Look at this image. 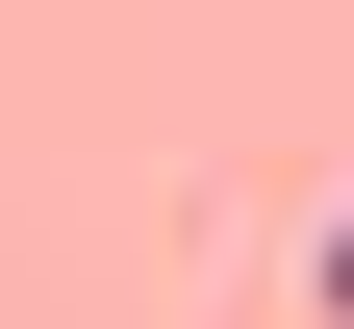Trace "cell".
<instances>
[{"label": "cell", "mask_w": 354, "mask_h": 329, "mask_svg": "<svg viewBox=\"0 0 354 329\" xmlns=\"http://www.w3.org/2000/svg\"><path fill=\"white\" fill-rule=\"evenodd\" d=\"M304 304H329V329H354V203H329V228H304Z\"/></svg>", "instance_id": "cell-1"}]
</instances>
